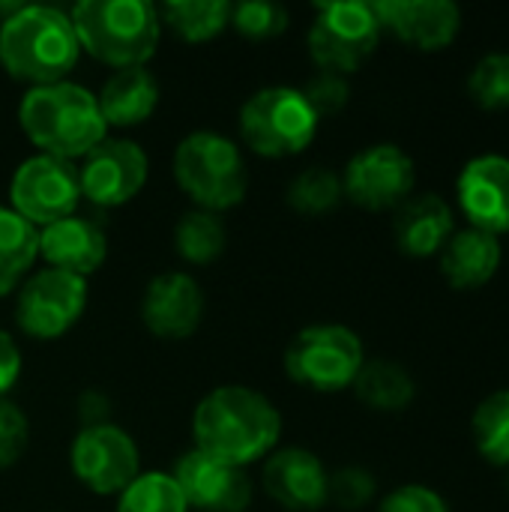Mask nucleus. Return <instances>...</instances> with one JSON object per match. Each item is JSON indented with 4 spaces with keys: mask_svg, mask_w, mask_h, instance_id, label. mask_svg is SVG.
Returning <instances> with one entry per match:
<instances>
[{
    "mask_svg": "<svg viewBox=\"0 0 509 512\" xmlns=\"http://www.w3.org/2000/svg\"><path fill=\"white\" fill-rule=\"evenodd\" d=\"M282 438V417L276 405L243 384H222L210 390L192 414V441L204 456L246 468L276 450Z\"/></svg>",
    "mask_w": 509,
    "mask_h": 512,
    "instance_id": "f257e3e1",
    "label": "nucleus"
},
{
    "mask_svg": "<svg viewBox=\"0 0 509 512\" xmlns=\"http://www.w3.org/2000/svg\"><path fill=\"white\" fill-rule=\"evenodd\" d=\"M18 126L27 141L54 159H84L99 141L108 138L96 93L75 81L30 87L18 102Z\"/></svg>",
    "mask_w": 509,
    "mask_h": 512,
    "instance_id": "f03ea898",
    "label": "nucleus"
},
{
    "mask_svg": "<svg viewBox=\"0 0 509 512\" xmlns=\"http://www.w3.org/2000/svg\"><path fill=\"white\" fill-rule=\"evenodd\" d=\"M81 57L69 12L45 3H24L0 21V66L30 87L66 81Z\"/></svg>",
    "mask_w": 509,
    "mask_h": 512,
    "instance_id": "7ed1b4c3",
    "label": "nucleus"
},
{
    "mask_svg": "<svg viewBox=\"0 0 509 512\" xmlns=\"http://www.w3.org/2000/svg\"><path fill=\"white\" fill-rule=\"evenodd\" d=\"M81 51L117 69L144 66L162 39L159 6L147 0H81L72 6Z\"/></svg>",
    "mask_w": 509,
    "mask_h": 512,
    "instance_id": "20e7f679",
    "label": "nucleus"
},
{
    "mask_svg": "<svg viewBox=\"0 0 509 512\" xmlns=\"http://www.w3.org/2000/svg\"><path fill=\"white\" fill-rule=\"evenodd\" d=\"M177 186L195 201L198 210L222 213L237 207L249 189V168L243 150L228 135L198 129L189 132L174 150Z\"/></svg>",
    "mask_w": 509,
    "mask_h": 512,
    "instance_id": "39448f33",
    "label": "nucleus"
},
{
    "mask_svg": "<svg viewBox=\"0 0 509 512\" xmlns=\"http://www.w3.org/2000/svg\"><path fill=\"white\" fill-rule=\"evenodd\" d=\"M321 117L306 102L303 90L273 84L255 90L240 108V135L249 150L267 159L303 153L318 135Z\"/></svg>",
    "mask_w": 509,
    "mask_h": 512,
    "instance_id": "423d86ee",
    "label": "nucleus"
},
{
    "mask_svg": "<svg viewBox=\"0 0 509 512\" xmlns=\"http://www.w3.org/2000/svg\"><path fill=\"white\" fill-rule=\"evenodd\" d=\"M381 21L375 3L330 0L315 3V21L309 27V54L318 69L345 75L357 72L381 42Z\"/></svg>",
    "mask_w": 509,
    "mask_h": 512,
    "instance_id": "0eeeda50",
    "label": "nucleus"
},
{
    "mask_svg": "<svg viewBox=\"0 0 509 512\" xmlns=\"http://www.w3.org/2000/svg\"><path fill=\"white\" fill-rule=\"evenodd\" d=\"M285 372L315 393H339L354 384L366 363L360 336L345 324L303 327L285 351Z\"/></svg>",
    "mask_w": 509,
    "mask_h": 512,
    "instance_id": "6e6552de",
    "label": "nucleus"
},
{
    "mask_svg": "<svg viewBox=\"0 0 509 512\" xmlns=\"http://www.w3.org/2000/svg\"><path fill=\"white\" fill-rule=\"evenodd\" d=\"M87 279L63 270H39L27 276L15 297L18 330L36 342H54L66 336L87 309Z\"/></svg>",
    "mask_w": 509,
    "mask_h": 512,
    "instance_id": "1a4fd4ad",
    "label": "nucleus"
},
{
    "mask_svg": "<svg viewBox=\"0 0 509 512\" xmlns=\"http://www.w3.org/2000/svg\"><path fill=\"white\" fill-rule=\"evenodd\" d=\"M78 201V168L66 159L36 153L24 159L9 180V207L36 231L72 216Z\"/></svg>",
    "mask_w": 509,
    "mask_h": 512,
    "instance_id": "9d476101",
    "label": "nucleus"
},
{
    "mask_svg": "<svg viewBox=\"0 0 509 512\" xmlns=\"http://www.w3.org/2000/svg\"><path fill=\"white\" fill-rule=\"evenodd\" d=\"M75 480L93 495H120L141 474L138 444L114 423L81 429L69 447Z\"/></svg>",
    "mask_w": 509,
    "mask_h": 512,
    "instance_id": "9b49d317",
    "label": "nucleus"
},
{
    "mask_svg": "<svg viewBox=\"0 0 509 512\" xmlns=\"http://www.w3.org/2000/svg\"><path fill=\"white\" fill-rule=\"evenodd\" d=\"M150 159L141 144L129 138H105L99 141L78 165L81 198L93 207L111 210L123 207L147 186Z\"/></svg>",
    "mask_w": 509,
    "mask_h": 512,
    "instance_id": "f8f14e48",
    "label": "nucleus"
},
{
    "mask_svg": "<svg viewBox=\"0 0 509 512\" xmlns=\"http://www.w3.org/2000/svg\"><path fill=\"white\" fill-rule=\"evenodd\" d=\"M414 180V159L402 147L372 144L345 165L342 192L363 210H390L411 198Z\"/></svg>",
    "mask_w": 509,
    "mask_h": 512,
    "instance_id": "ddd939ff",
    "label": "nucleus"
},
{
    "mask_svg": "<svg viewBox=\"0 0 509 512\" xmlns=\"http://www.w3.org/2000/svg\"><path fill=\"white\" fill-rule=\"evenodd\" d=\"M171 477L189 510L246 512L252 504V480L246 468L216 462L195 447L177 459Z\"/></svg>",
    "mask_w": 509,
    "mask_h": 512,
    "instance_id": "4468645a",
    "label": "nucleus"
},
{
    "mask_svg": "<svg viewBox=\"0 0 509 512\" xmlns=\"http://www.w3.org/2000/svg\"><path fill=\"white\" fill-rule=\"evenodd\" d=\"M204 306V291L195 276L183 270H168L150 279L141 297V321L156 339L180 342L201 327Z\"/></svg>",
    "mask_w": 509,
    "mask_h": 512,
    "instance_id": "2eb2a0df",
    "label": "nucleus"
},
{
    "mask_svg": "<svg viewBox=\"0 0 509 512\" xmlns=\"http://www.w3.org/2000/svg\"><path fill=\"white\" fill-rule=\"evenodd\" d=\"M327 468L324 462L303 447L273 450L261 468L264 492L291 512H315L327 504Z\"/></svg>",
    "mask_w": 509,
    "mask_h": 512,
    "instance_id": "dca6fc26",
    "label": "nucleus"
},
{
    "mask_svg": "<svg viewBox=\"0 0 509 512\" xmlns=\"http://www.w3.org/2000/svg\"><path fill=\"white\" fill-rule=\"evenodd\" d=\"M456 195L474 228L486 234L509 231V159L501 153H486L471 159L459 180Z\"/></svg>",
    "mask_w": 509,
    "mask_h": 512,
    "instance_id": "f3484780",
    "label": "nucleus"
},
{
    "mask_svg": "<svg viewBox=\"0 0 509 512\" xmlns=\"http://www.w3.org/2000/svg\"><path fill=\"white\" fill-rule=\"evenodd\" d=\"M375 12L384 30L420 51L447 48L462 27V12L453 0H378Z\"/></svg>",
    "mask_w": 509,
    "mask_h": 512,
    "instance_id": "a211bd4d",
    "label": "nucleus"
},
{
    "mask_svg": "<svg viewBox=\"0 0 509 512\" xmlns=\"http://www.w3.org/2000/svg\"><path fill=\"white\" fill-rule=\"evenodd\" d=\"M39 258L51 270H63L72 276H93L108 258L105 228L87 216H66L39 228Z\"/></svg>",
    "mask_w": 509,
    "mask_h": 512,
    "instance_id": "6ab92c4d",
    "label": "nucleus"
},
{
    "mask_svg": "<svg viewBox=\"0 0 509 512\" xmlns=\"http://www.w3.org/2000/svg\"><path fill=\"white\" fill-rule=\"evenodd\" d=\"M393 234L405 255L429 258L441 252L447 240L453 237V210L435 192L411 195L408 201L396 207Z\"/></svg>",
    "mask_w": 509,
    "mask_h": 512,
    "instance_id": "aec40b11",
    "label": "nucleus"
},
{
    "mask_svg": "<svg viewBox=\"0 0 509 512\" xmlns=\"http://www.w3.org/2000/svg\"><path fill=\"white\" fill-rule=\"evenodd\" d=\"M108 129H129L153 117L159 105V81L147 66L117 69L96 96Z\"/></svg>",
    "mask_w": 509,
    "mask_h": 512,
    "instance_id": "412c9836",
    "label": "nucleus"
},
{
    "mask_svg": "<svg viewBox=\"0 0 509 512\" xmlns=\"http://www.w3.org/2000/svg\"><path fill=\"white\" fill-rule=\"evenodd\" d=\"M501 267V243L480 228L459 231L441 249V273L456 291L483 288Z\"/></svg>",
    "mask_w": 509,
    "mask_h": 512,
    "instance_id": "4be33fe9",
    "label": "nucleus"
},
{
    "mask_svg": "<svg viewBox=\"0 0 509 512\" xmlns=\"http://www.w3.org/2000/svg\"><path fill=\"white\" fill-rule=\"evenodd\" d=\"M39 258V231L0 204V297L21 288Z\"/></svg>",
    "mask_w": 509,
    "mask_h": 512,
    "instance_id": "5701e85b",
    "label": "nucleus"
},
{
    "mask_svg": "<svg viewBox=\"0 0 509 512\" xmlns=\"http://www.w3.org/2000/svg\"><path fill=\"white\" fill-rule=\"evenodd\" d=\"M351 387L366 408L384 411V414L405 411L417 393L411 372L393 360H366Z\"/></svg>",
    "mask_w": 509,
    "mask_h": 512,
    "instance_id": "b1692460",
    "label": "nucleus"
},
{
    "mask_svg": "<svg viewBox=\"0 0 509 512\" xmlns=\"http://www.w3.org/2000/svg\"><path fill=\"white\" fill-rule=\"evenodd\" d=\"M162 27H171L183 42H210L231 21V3L225 0H168L159 6Z\"/></svg>",
    "mask_w": 509,
    "mask_h": 512,
    "instance_id": "393cba45",
    "label": "nucleus"
},
{
    "mask_svg": "<svg viewBox=\"0 0 509 512\" xmlns=\"http://www.w3.org/2000/svg\"><path fill=\"white\" fill-rule=\"evenodd\" d=\"M228 246V228L219 213L210 210H186L174 225V249L189 264H213Z\"/></svg>",
    "mask_w": 509,
    "mask_h": 512,
    "instance_id": "a878e982",
    "label": "nucleus"
},
{
    "mask_svg": "<svg viewBox=\"0 0 509 512\" xmlns=\"http://www.w3.org/2000/svg\"><path fill=\"white\" fill-rule=\"evenodd\" d=\"M471 435L489 465L509 468V390H498L480 402L471 420Z\"/></svg>",
    "mask_w": 509,
    "mask_h": 512,
    "instance_id": "bb28decb",
    "label": "nucleus"
},
{
    "mask_svg": "<svg viewBox=\"0 0 509 512\" xmlns=\"http://www.w3.org/2000/svg\"><path fill=\"white\" fill-rule=\"evenodd\" d=\"M342 198V177L324 165H312L288 183V204L300 216H324L336 210Z\"/></svg>",
    "mask_w": 509,
    "mask_h": 512,
    "instance_id": "cd10ccee",
    "label": "nucleus"
},
{
    "mask_svg": "<svg viewBox=\"0 0 509 512\" xmlns=\"http://www.w3.org/2000/svg\"><path fill=\"white\" fill-rule=\"evenodd\" d=\"M114 512H189V507L171 474L147 471L138 474V480L117 495Z\"/></svg>",
    "mask_w": 509,
    "mask_h": 512,
    "instance_id": "c85d7f7f",
    "label": "nucleus"
},
{
    "mask_svg": "<svg viewBox=\"0 0 509 512\" xmlns=\"http://www.w3.org/2000/svg\"><path fill=\"white\" fill-rule=\"evenodd\" d=\"M288 24H291V18H288V9L282 3H273V0L231 3L228 27H234L246 39H255V42L276 39L288 30Z\"/></svg>",
    "mask_w": 509,
    "mask_h": 512,
    "instance_id": "c756f323",
    "label": "nucleus"
},
{
    "mask_svg": "<svg viewBox=\"0 0 509 512\" xmlns=\"http://www.w3.org/2000/svg\"><path fill=\"white\" fill-rule=\"evenodd\" d=\"M468 90L480 108H489V111L509 108V51L486 54L474 66L468 78Z\"/></svg>",
    "mask_w": 509,
    "mask_h": 512,
    "instance_id": "7c9ffc66",
    "label": "nucleus"
},
{
    "mask_svg": "<svg viewBox=\"0 0 509 512\" xmlns=\"http://www.w3.org/2000/svg\"><path fill=\"white\" fill-rule=\"evenodd\" d=\"M375 477L366 468H339L327 480V504H336L339 510H363L375 498Z\"/></svg>",
    "mask_w": 509,
    "mask_h": 512,
    "instance_id": "2f4dec72",
    "label": "nucleus"
},
{
    "mask_svg": "<svg viewBox=\"0 0 509 512\" xmlns=\"http://www.w3.org/2000/svg\"><path fill=\"white\" fill-rule=\"evenodd\" d=\"M27 444H30L27 414L12 399H0V471L18 465Z\"/></svg>",
    "mask_w": 509,
    "mask_h": 512,
    "instance_id": "473e14b6",
    "label": "nucleus"
},
{
    "mask_svg": "<svg viewBox=\"0 0 509 512\" xmlns=\"http://www.w3.org/2000/svg\"><path fill=\"white\" fill-rule=\"evenodd\" d=\"M303 96H306V102L315 108L318 117H330V114H339V111L348 105V99H351V84H348L345 75L318 69V72L306 81Z\"/></svg>",
    "mask_w": 509,
    "mask_h": 512,
    "instance_id": "72a5a7b5",
    "label": "nucleus"
},
{
    "mask_svg": "<svg viewBox=\"0 0 509 512\" xmlns=\"http://www.w3.org/2000/svg\"><path fill=\"white\" fill-rule=\"evenodd\" d=\"M378 512H450L447 510V501L429 489V486H402L396 492H390L381 504H378Z\"/></svg>",
    "mask_w": 509,
    "mask_h": 512,
    "instance_id": "f704fd0d",
    "label": "nucleus"
},
{
    "mask_svg": "<svg viewBox=\"0 0 509 512\" xmlns=\"http://www.w3.org/2000/svg\"><path fill=\"white\" fill-rule=\"evenodd\" d=\"M21 369L24 363H21V351L15 339L6 330H0V399H6V393L18 384Z\"/></svg>",
    "mask_w": 509,
    "mask_h": 512,
    "instance_id": "c9c22d12",
    "label": "nucleus"
},
{
    "mask_svg": "<svg viewBox=\"0 0 509 512\" xmlns=\"http://www.w3.org/2000/svg\"><path fill=\"white\" fill-rule=\"evenodd\" d=\"M78 417H81L84 429H90V426H105L108 417H111V402H108V396L99 393V390L81 393V396H78Z\"/></svg>",
    "mask_w": 509,
    "mask_h": 512,
    "instance_id": "e433bc0d",
    "label": "nucleus"
},
{
    "mask_svg": "<svg viewBox=\"0 0 509 512\" xmlns=\"http://www.w3.org/2000/svg\"><path fill=\"white\" fill-rule=\"evenodd\" d=\"M507 492H509V480H507Z\"/></svg>",
    "mask_w": 509,
    "mask_h": 512,
    "instance_id": "4c0bfd02",
    "label": "nucleus"
}]
</instances>
